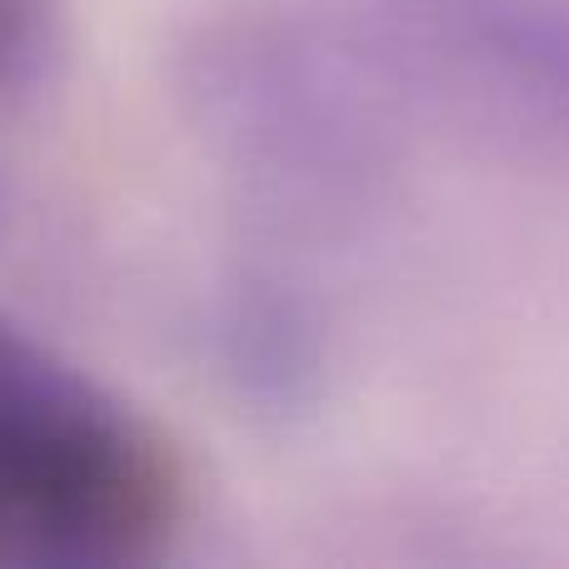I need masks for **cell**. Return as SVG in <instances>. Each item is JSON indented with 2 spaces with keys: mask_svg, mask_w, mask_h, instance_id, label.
<instances>
[{
  "mask_svg": "<svg viewBox=\"0 0 569 569\" xmlns=\"http://www.w3.org/2000/svg\"><path fill=\"white\" fill-rule=\"evenodd\" d=\"M220 340H226L230 375L256 405L290 415L315 400L325 370L320 315L290 280L270 270L240 280L220 315Z\"/></svg>",
  "mask_w": 569,
  "mask_h": 569,
  "instance_id": "obj_3",
  "label": "cell"
},
{
  "mask_svg": "<svg viewBox=\"0 0 569 569\" xmlns=\"http://www.w3.org/2000/svg\"><path fill=\"white\" fill-rule=\"evenodd\" d=\"M200 510L186 445L0 315V569H150Z\"/></svg>",
  "mask_w": 569,
  "mask_h": 569,
  "instance_id": "obj_2",
  "label": "cell"
},
{
  "mask_svg": "<svg viewBox=\"0 0 569 569\" xmlns=\"http://www.w3.org/2000/svg\"><path fill=\"white\" fill-rule=\"evenodd\" d=\"M186 100L260 206L335 220L445 116L569 126V6L240 0L186 46Z\"/></svg>",
  "mask_w": 569,
  "mask_h": 569,
  "instance_id": "obj_1",
  "label": "cell"
},
{
  "mask_svg": "<svg viewBox=\"0 0 569 569\" xmlns=\"http://www.w3.org/2000/svg\"><path fill=\"white\" fill-rule=\"evenodd\" d=\"M60 0H0V110H16L50 80L60 56Z\"/></svg>",
  "mask_w": 569,
  "mask_h": 569,
  "instance_id": "obj_4",
  "label": "cell"
}]
</instances>
